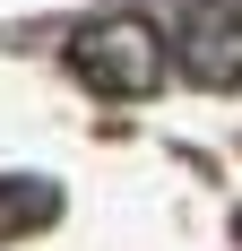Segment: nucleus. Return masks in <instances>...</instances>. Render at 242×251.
I'll use <instances>...</instances> for the list:
<instances>
[{"label":"nucleus","mask_w":242,"mask_h":251,"mask_svg":"<svg viewBox=\"0 0 242 251\" xmlns=\"http://www.w3.org/2000/svg\"><path fill=\"white\" fill-rule=\"evenodd\" d=\"M173 61L199 87H234L242 78V0H191L173 18Z\"/></svg>","instance_id":"nucleus-2"},{"label":"nucleus","mask_w":242,"mask_h":251,"mask_svg":"<svg viewBox=\"0 0 242 251\" xmlns=\"http://www.w3.org/2000/svg\"><path fill=\"white\" fill-rule=\"evenodd\" d=\"M70 70L96 87V96H121V104H139L165 87V35L147 18H96V26H78L70 35Z\"/></svg>","instance_id":"nucleus-1"}]
</instances>
